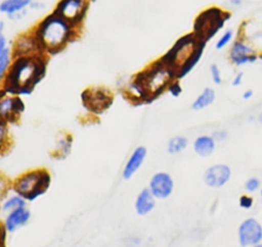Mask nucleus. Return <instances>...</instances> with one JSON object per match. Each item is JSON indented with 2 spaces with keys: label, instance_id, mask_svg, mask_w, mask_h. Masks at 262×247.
Returning a JSON list of instances; mask_svg holds the SVG:
<instances>
[{
  "label": "nucleus",
  "instance_id": "obj_35",
  "mask_svg": "<svg viewBox=\"0 0 262 247\" xmlns=\"http://www.w3.org/2000/svg\"><path fill=\"white\" fill-rule=\"evenodd\" d=\"M229 2L233 6H239L243 3V0H229Z\"/></svg>",
  "mask_w": 262,
  "mask_h": 247
},
{
  "label": "nucleus",
  "instance_id": "obj_33",
  "mask_svg": "<svg viewBox=\"0 0 262 247\" xmlns=\"http://www.w3.org/2000/svg\"><path fill=\"white\" fill-rule=\"evenodd\" d=\"M253 94H254L253 90H251V89H248V90H246V91L243 93V98H244V99H246V100H248V99L252 98Z\"/></svg>",
  "mask_w": 262,
  "mask_h": 247
},
{
  "label": "nucleus",
  "instance_id": "obj_10",
  "mask_svg": "<svg viewBox=\"0 0 262 247\" xmlns=\"http://www.w3.org/2000/svg\"><path fill=\"white\" fill-rule=\"evenodd\" d=\"M231 178V169L227 164L218 163L211 165L204 172V182L208 187L221 188Z\"/></svg>",
  "mask_w": 262,
  "mask_h": 247
},
{
  "label": "nucleus",
  "instance_id": "obj_5",
  "mask_svg": "<svg viewBox=\"0 0 262 247\" xmlns=\"http://www.w3.org/2000/svg\"><path fill=\"white\" fill-rule=\"evenodd\" d=\"M88 6V0H59L53 12L77 28L84 20Z\"/></svg>",
  "mask_w": 262,
  "mask_h": 247
},
{
  "label": "nucleus",
  "instance_id": "obj_23",
  "mask_svg": "<svg viewBox=\"0 0 262 247\" xmlns=\"http://www.w3.org/2000/svg\"><path fill=\"white\" fill-rule=\"evenodd\" d=\"M71 148H72L71 136H63L57 142L56 154L59 157H66L71 152Z\"/></svg>",
  "mask_w": 262,
  "mask_h": 247
},
{
  "label": "nucleus",
  "instance_id": "obj_3",
  "mask_svg": "<svg viewBox=\"0 0 262 247\" xmlns=\"http://www.w3.org/2000/svg\"><path fill=\"white\" fill-rule=\"evenodd\" d=\"M135 79L142 86L147 99H152L168 89L169 85L177 80V76L174 68L160 60L140 72Z\"/></svg>",
  "mask_w": 262,
  "mask_h": 247
},
{
  "label": "nucleus",
  "instance_id": "obj_38",
  "mask_svg": "<svg viewBox=\"0 0 262 247\" xmlns=\"http://www.w3.org/2000/svg\"><path fill=\"white\" fill-rule=\"evenodd\" d=\"M252 247H262V243H259V244L254 245V246H252Z\"/></svg>",
  "mask_w": 262,
  "mask_h": 247
},
{
  "label": "nucleus",
  "instance_id": "obj_24",
  "mask_svg": "<svg viewBox=\"0 0 262 247\" xmlns=\"http://www.w3.org/2000/svg\"><path fill=\"white\" fill-rule=\"evenodd\" d=\"M10 189H12V183L6 176L0 174V202L7 196Z\"/></svg>",
  "mask_w": 262,
  "mask_h": 247
},
{
  "label": "nucleus",
  "instance_id": "obj_19",
  "mask_svg": "<svg viewBox=\"0 0 262 247\" xmlns=\"http://www.w3.org/2000/svg\"><path fill=\"white\" fill-rule=\"evenodd\" d=\"M27 200L20 196L19 194L13 192L12 195L6 196L2 201H1V210L3 212H9L14 209L20 208V207H26L27 206Z\"/></svg>",
  "mask_w": 262,
  "mask_h": 247
},
{
  "label": "nucleus",
  "instance_id": "obj_27",
  "mask_svg": "<svg viewBox=\"0 0 262 247\" xmlns=\"http://www.w3.org/2000/svg\"><path fill=\"white\" fill-rule=\"evenodd\" d=\"M259 187H260V181L255 177L248 179L245 183V189L249 192H255L259 189Z\"/></svg>",
  "mask_w": 262,
  "mask_h": 247
},
{
  "label": "nucleus",
  "instance_id": "obj_16",
  "mask_svg": "<svg viewBox=\"0 0 262 247\" xmlns=\"http://www.w3.org/2000/svg\"><path fill=\"white\" fill-rule=\"evenodd\" d=\"M156 206V198L150 193L148 188L142 189L136 196L134 201V209L135 212L140 215L144 216L150 213Z\"/></svg>",
  "mask_w": 262,
  "mask_h": 247
},
{
  "label": "nucleus",
  "instance_id": "obj_30",
  "mask_svg": "<svg viewBox=\"0 0 262 247\" xmlns=\"http://www.w3.org/2000/svg\"><path fill=\"white\" fill-rule=\"evenodd\" d=\"M212 137H213V139L215 141H222V140L226 139L227 133L225 131H221V130L220 131H216V132H214L212 134Z\"/></svg>",
  "mask_w": 262,
  "mask_h": 247
},
{
  "label": "nucleus",
  "instance_id": "obj_7",
  "mask_svg": "<svg viewBox=\"0 0 262 247\" xmlns=\"http://www.w3.org/2000/svg\"><path fill=\"white\" fill-rule=\"evenodd\" d=\"M237 239L242 247H252L262 241V226L254 217L244 219L237 229Z\"/></svg>",
  "mask_w": 262,
  "mask_h": 247
},
{
  "label": "nucleus",
  "instance_id": "obj_15",
  "mask_svg": "<svg viewBox=\"0 0 262 247\" xmlns=\"http://www.w3.org/2000/svg\"><path fill=\"white\" fill-rule=\"evenodd\" d=\"M32 2L33 0H2L0 2V12L9 18H19L31 7Z\"/></svg>",
  "mask_w": 262,
  "mask_h": 247
},
{
  "label": "nucleus",
  "instance_id": "obj_21",
  "mask_svg": "<svg viewBox=\"0 0 262 247\" xmlns=\"http://www.w3.org/2000/svg\"><path fill=\"white\" fill-rule=\"evenodd\" d=\"M10 145V135L8 124L0 120V153H3L8 149Z\"/></svg>",
  "mask_w": 262,
  "mask_h": 247
},
{
  "label": "nucleus",
  "instance_id": "obj_36",
  "mask_svg": "<svg viewBox=\"0 0 262 247\" xmlns=\"http://www.w3.org/2000/svg\"><path fill=\"white\" fill-rule=\"evenodd\" d=\"M4 29H5V23L3 21H0V32L3 33Z\"/></svg>",
  "mask_w": 262,
  "mask_h": 247
},
{
  "label": "nucleus",
  "instance_id": "obj_6",
  "mask_svg": "<svg viewBox=\"0 0 262 247\" xmlns=\"http://www.w3.org/2000/svg\"><path fill=\"white\" fill-rule=\"evenodd\" d=\"M25 111V103L20 96L12 95L0 89V120L14 122Z\"/></svg>",
  "mask_w": 262,
  "mask_h": 247
},
{
  "label": "nucleus",
  "instance_id": "obj_34",
  "mask_svg": "<svg viewBox=\"0 0 262 247\" xmlns=\"http://www.w3.org/2000/svg\"><path fill=\"white\" fill-rule=\"evenodd\" d=\"M43 7H44V4L39 3V2H34V1H33L30 8H33V9H42Z\"/></svg>",
  "mask_w": 262,
  "mask_h": 247
},
{
  "label": "nucleus",
  "instance_id": "obj_31",
  "mask_svg": "<svg viewBox=\"0 0 262 247\" xmlns=\"http://www.w3.org/2000/svg\"><path fill=\"white\" fill-rule=\"evenodd\" d=\"M7 39L4 35V33L0 32V55L7 49Z\"/></svg>",
  "mask_w": 262,
  "mask_h": 247
},
{
  "label": "nucleus",
  "instance_id": "obj_37",
  "mask_svg": "<svg viewBox=\"0 0 262 247\" xmlns=\"http://www.w3.org/2000/svg\"><path fill=\"white\" fill-rule=\"evenodd\" d=\"M258 118H259V121L262 124V111L260 112V114H259V117H258Z\"/></svg>",
  "mask_w": 262,
  "mask_h": 247
},
{
  "label": "nucleus",
  "instance_id": "obj_25",
  "mask_svg": "<svg viewBox=\"0 0 262 247\" xmlns=\"http://www.w3.org/2000/svg\"><path fill=\"white\" fill-rule=\"evenodd\" d=\"M232 38H233V32H232L231 30L225 31V32L221 35V37L217 40V42H216V44H215L216 49H217V50H221V49H223L224 47H226V46L230 43V41L232 40Z\"/></svg>",
  "mask_w": 262,
  "mask_h": 247
},
{
  "label": "nucleus",
  "instance_id": "obj_18",
  "mask_svg": "<svg viewBox=\"0 0 262 247\" xmlns=\"http://www.w3.org/2000/svg\"><path fill=\"white\" fill-rule=\"evenodd\" d=\"M215 98H216L215 90L213 88L207 87L194 99V101L191 104V108L193 110H202L210 106L215 101Z\"/></svg>",
  "mask_w": 262,
  "mask_h": 247
},
{
  "label": "nucleus",
  "instance_id": "obj_2",
  "mask_svg": "<svg viewBox=\"0 0 262 247\" xmlns=\"http://www.w3.org/2000/svg\"><path fill=\"white\" fill-rule=\"evenodd\" d=\"M44 52L54 54L62 50L76 36V28L55 12L44 17L34 30Z\"/></svg>",
  "mask_w": 262,
  "mask_h": 247
},
{
  "label": "nucleus",
  "instance_id": "obj_11",
  "mask_svg": "<svg viewBox=\"0 0 262 247\" xmlns=\"http://www.w3.org/2000/svg\"><path fill=\"white\" fill-rule=\"evenodd\" d=\"M258 55L255 50L247 45L244 41L236 40L229 50V59L230 61L236 65L242 66L247 63H252L256 61Z\"/></svg>",
  "mask_w": 262,
  "mask_h": 247
},
{
  "label": "nucleus",
  "instance_id": "obj_12",
  "mask_svg": "<svg viewBox=\"0 0 262 247\" xmlns=\"http://www.w3.org/2000/svg\"><path fill=\"white\" fill-rule=\"evenodd\" d=\"M44 51L42 50L39 42L37 41L34 33L30 36L23 35L19 36L14 42L12 49V56H21V55H34V54H42Z\"/></svg>",
  "mask_w": 262,
  "mask_h": 247
},
{
  "label": "nucleus",
  "instance_id": "obj_32",
  "mask_svg": "<svg viewBox=\"0 0 262 247\" xmlns=\"http://www.w3.org/2000/svg\"><path fill=\"white\" fill-rule=\"evenodd\" d=\"M243 79H244V73L243 72H237L234 78L232 79V82H231V85L233 87H238L242 83H243Z\"/></svg>",
  "mask_w": 262,
  "mask_h": 247
},
{
  "label": "nucleus",
  "instance_id": "obj_17",
  "mask_svg": "<svg viewBox=\"0 0 262 247\" xmlns=\"http://www.w3.org/2000/svg\"><path fill=\"white\" fill-rule=\"evenodd\" d=\"M216 147V141L212 136L209 135H201L193 142V150L194 152L202 157L210 156Z\"/></svg>",
  "mask_w": 262,
  "mask_h": 247
},
{
  "label": "nucleus",
  "instance_id": "obj_41",
  "mask_svg": "<svg viewBox=\"0 0 262 247\" xmlns=\"http://www.w3.org/2000/svg\"><path fill=\"white\" fill-rule=\"evenodd\" d=\"M0 247H4V246H0Z\"/></svg>",
  "mask_w": 262,
  "mask_h": 247
},
{
  "label": "nucleus",
  "instance_id": "obj_20",
  "mask_svg": "<svg viewBox=\"0 0 262 247\" xmlns=\"http://www.w3.org/2000/svg\"><path fill=\"white\" fill-rule=\"evenodd\" d=\"M187 139L184 136H174L167 144V151L170 154H178L183 151L187 146Z\"/></svg>",
  "mask_w": 262,
  "mask_h": 247
},
{
  "label": "nucleus",
  "instance_id": "obj_4",
  "mask_svg": "<svg viewBox=\"0 0 262 247\" xmlns=\"http://www.w3.org/2000/svg\"><path fill=\"white\" fill-rule=\"evenodd\" d=\"M50 183L51 176L47 169H31L13 181L12 190L27 201H33L46 193Z\"/></svg>",
  "mask_w": 262,
  "mask_h": 247
},
{
  "label": "nucleus",
  "instance_id": "obj_1",
  "mask_svg": "<svg viewBox=\"0 0 262 247\" xmlns=\"http://www.w3.org/2000/svg\"><path fill=\"white\" fill-rule=\"evenodd\" d=\"M45 73L46 60L42 54L16 56L3 80V89L12 95H29Z\"/></svg>",
  "mask_w": 262,
  "mask_h": 247
},
{
  "label": "nucleus",
  "instance_id": "obj_22",
  "mask_svg": "<svg viewBox=\"0 0 262 247\" xmlns=\"http://www.w3.org/2000/svg\"><path fill=\"white\" fill-rule=\"evenodd\" d=\"M11 51L9 48H7L1 55H0V82H2L10 67L11 59H12Z\"/></svg>",
  "mask_w": 262,
  "mask_h": 247
},
{
  "label": "nucleus",
  "instance_id": "obj_13",
  "mask_svg": "<svg viewBox=\"0 0 262 247\" xmlns=\"http://www.w3.org/2000/svg\"><path fill=\"white\" fill-rule=\"evenodd\" d=\"M147 155V150L144 146H137L129 155L123 170L122 177L124 180H130L142 166Z\"/></svg>",
  "mask_w": 262,
  "mask_h": 247
},
{
  "label": "nucleus",
  "instance_id": "obj_39",
  "mask_svg": "<svg viewBox=\"0 0 262 247\" xmlns=\"http://www.w3.org/2000/svg\"><path fill=\"white\" fill-rule=\"evenodd\" d=\"M260 194H261V202H262V190H261V192H260Z\"/></svg>",
  "mask_w": 262,
  "mask_h": 247
},
{
  "label": "nucleus",
  "instance_id": "obj_28",
  "mask_svg": "<svg viewBox=\"0 0 262 247\" xmlns=\"http://www.w3.org/2000/svg\"><path fill=\"white\" fill-rule=\"evenodd\" d=\"M254 204V199L249 195H242L238 199V205L244 209H250Z\"/></svg>",
  "mask_w": 262,
  "mask_h": 247
},
{
  "label": "nucleus",
  "instance_id": "obj_40",
  "mask_svg": "<svg viewBox=\"0 0 262 247\" xmlns=\"http://www.w3.org/2000/svg\"><path fill=\"white\" fill-rule=\"evenodd\" d=\"M259 57H260V58H261V59H262V54H261V55H260V56H259Z\"/></svg>",
  "mask_w": 262,
  "mask_h": 247
},
{
  "label": "nucleus",
  "instance_id": "obj_29",
  "mask_svg": "<svg viewBox=\"0 0 262 247\" xmlns=\"http://www.w3.org/2000/svg\"><path fill=\"white\" fill-rule=\"evenodd\" d=\"M168 91H169V93H170L172 96L178 97V96L182 93V88H181V85L179 84V82L175 80V81H173V82L169 85Z\"/></svg>",
  "mask_w": 262,
  "mask_h": 247
},
{
  "label": "nucleus",
  "instance_id": "obj_14",
  "mask_svg": "<svg viewBox=\"0 0 262 247\" xmlns=\"http://www.w3.org/2000/svg\"><path fill=\"white\" fill-rule=\"evenodd\" d=\"M30 219L31 211L27 207H20L7 212L3 221V228L8 233H14L25 227Z\"/></svg>",
  "mask_w": 262,
  "mask_h": 247
},
{
  "label": "nucleus",
  "instance_id": "obj_26",
  "mask_svg": "<svg viewBox=\"0 0 262 247\" xmlns=\"http://www.w3.org/2000/svg\"><path fill=\"white\" fill-rule=\"evenodd\" d=\"M210 75L213 83L215 85H220L222 83V75L219 66L215 63L210 65Z\"/></svg>",
  "mask_w": 262,
  "mask_h": 247
},
{
  "label": "nucleus",
  "instance_id": "obj_9",
  "mask_svg": "<svg viewBox=\"0 0 262 247\" xmlns=\"http://www.w3.org/2000/svg\"><path fill=\"white\" fill-rule=\"evenodd\" d=\"M147 188L156 199L164 200L171 196L174 190V181L168 172L158 171L151 176Z\"/></svg>",
  "mask_w": 262,
  "mask_h": 247
},
{
  "label": "nucleus",
  "instance_id": "obj_8",
  "mask_svg": "<svg viewBox=\"0 0 262 247\" xmlns=\"http://www.w3.org/2000/svg\"><path fill=\"white\" fill-rule=\"evenodd\" d=\"M84 106L93 113H101L113 102V96L104 89H88L82 95Z\"/></svg>",
  "mask_w": 262,
  "mask_h": 247
}]
</instances>
